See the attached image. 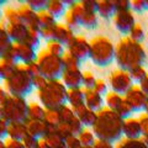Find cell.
Masks as SVG:
<instances>
[{
    "mask_svg": "<svg viewBox=\"0 0 148 148\" xmlns=\"http://www.w3.org/2000/svg\"><path fill=\"white\" fill-rule=\"evenodd\" d=\"M25 68L31 77H36V75H40L41 74V69H40V66H38V63H37V61L25 64Z\"/></svg>",
    "mask_w": 148,
    "mask_h": 148,
    "instance_id": "74e56055",
    "label": "cell"
},
{
    "mask_svg": "<svg viewBox=\"0 0 148 148\" xmlns=\"http://www.w3.org/2000/svg\"><path fill=\"white\" fill-rule=\"evenodd\" d=\"M74 37H75V35H74V30L73 29H71V27L67 26L66 24H61V22H58L57 26H56L54 41L62 43L64 47L67 48V46L72 42Z\"/></svg>",
    "mask_w": 148,
    "mask_h": 148,
    "instance_id": "2e32d148",
    "label": "cell"
},
{
    "mask_svg": "<svg viewBox=\"0 0 148 148\" xmlns=\"http://www.w3.org/2000/svg\"><path fill=\"white\" fill-rule=\"evenodd\" d=\"M0 148H6V146H5V141H4V140H0Z\"/></svg>",
    "mask_w": 148,
    "mask_h": 148,
    "instance_id": "681fc988",
    "label": "cell"
},
{
    "mask_svg": "<svg viewBox=\"0 0 148 148\" xmlns=\"http://www.w3.org/2000/svg\"><path fill=\"white\" fill-rule=\"evenodd\" d=\"M67 10H68V6L66 5L64 0H48L47 11L56 18V20L66 16Z\"/></svg>",
    "mask_w": 148,
    "mask_h": 148,
    "instance_id": "44dd1931",
    "label": "cell"
},
{
    "mask_svg": "<svg viewBox=\"0 0 148 148\" xmlns=\"http://www.w3.org/2000/svg\"><path fill=\"white\" fill-rule=\"evenodd\" d=\"M98 15H100L103 18H111L116 15V5H115V1H98Z\"/></svg>",
    "mask_w": 148,
    "mask_h": 148,
    "instance_id": "cb8c5ba5",
    "label": "cell"
},
{
    "mask_svg": "<svg viewBox=\"0 0 148 148\" xmlns=\"http://www.w3.org/2000/svg\"><path fill=\"white\" fill-rule=\"evenodd\" d=\"M125 100L130 105V108L132 111H140L146 106V95L141 89H138L136 86H132L126 94H125Z\"/></svg>",
    "mask_w": 148,
    "mask_h": 148,
    "instance_id": "4fadbf2b",
    "label": "cell"
},
{
    "mask_svg": "<svg viewBox=\"0 0 148 148\" xmlns=\"http://www.w3.org/2000/svg\"><path fill=\"white\" fill-rule=\"evenodd\" d=\"M27 135V127L26 122H14L9 125V136L8 138L15 141H21L26 137Z\"/></svg>",
    "mask_w": 148,
    "mask_h": 148,
    "instance_id": "603a6c76",
    "label": "cell"
},
{
    "mask_svg": "<svg viewBox=\"0 0 148 148\" xmlns=\"http://www.w3.org/2000/svg\"><path fill=\"white\" fill-rule=\"evenodd\" d=\"M115 148H147L146 143L138 140H122L120 141Z\"/></svg>",
    "mask_w": 148,
    "mask_h": 148,
    "instance_id": "e575fe53",
    "label": "cell"
},
{
    "mask_svg": "<svg viewBox=\"0 0 148 148\" xmlns=\"http://www.w3.org/2000/svg\"><path fill=\"white\" fill-rule=\"evenodd\" d=\"M85 91V106L94 112H99L104 109L105 100L104 96L98 94L95 90H84Z\"/></svg>",
    "mask_w": 148,
    "mask_h": 148,
    "instance_id": "ac0fdd59",
    "label": "cell"
},
{
    "mask_svg": "<svg viewBox=\"0 0 148 148\" xmlns=\"http://www.w3.org/2000/svg\"><path fill=\"white\" fill-rule=\"evenodd\" d=\"M37 148H51L47 142H46L45 138H42V140H40V143H38V147Z\"/></svg>",
    "mask_w": 148,
    "mask_h": 148,
    "instance_id": "bcb514c9",
    "label": "cell"
},
{
    "mask_svg": "<svg viewBox=\"0 0 148 148\" xmlns=\"http://www.w3.org/2000/svg\"><path fill=\"white\" fill-rule=\"evenodd\" d=\"M62 59H63V63H64V67H66V69L80 68V66H82V62L79 61V59H77L73 54L69 53L68 51H66V53L63 54Z\"/></svg>",
    "mask_w": 148,
    "mask_h": 148,
    "instance_id": "836d02e7",
    "label": "cell"
},
{
    "mask_svg": "<svg viewBox=\"0 0 148 148\" xmlns=\"http://www.w3.org/2000/svg\"><path fill=\"white\" fill-rule=\"evenodd\" d=\"M9 98V92L6 91V89L4 88V85L0 84V105H3L5 103V100Z\"/></svg>",
    "mask_w": 148,
    "mask_h": 148,
    "instance_id": "f6af8a7d",
    "label": "cell"
},
{
    "mask_svg": "<svg viewBox=\"0 0 148 148\" xmlns=\"http://www.w3.org/2000/svg\"><path fill=\"white\" fill-rule=\"evenodd\" d=\"M98 25V14L96 12H86L84 11V16H83L82 26L86 30H92Z\"/></svg>",
    "mask_w": 148,
    "mask_h": 148,
    "instance_id": "f1b7e54d",
    "label": "cell"
},
{
    "mask_svg": "<svg viewBox=\"0 0 148 148\" xmlns=\"http://www.w3.org/2000/svg\"><path fill=\"white\" fill-rule=\"evenodd\" d=\"M96 78L94 74L89 71L83 72V89L84 90H94L95 84H96Z\"/></svg>",
    "mask_w": 148,
    "mask_h": 148,
    "instance_id": "d6a6232c",
    "label": "cell"
},
{
    "mask_svg": "<svg viewBox=\"0 0 148 148\" xmlns=\"http://www.w3.org/2000/svg\"><path fill=\"white\" fill-rule=\"evenodd\" d=\"M4 119L9 123L14 122H26L29 120V103L26 98L9 95L3 105Z\"/></svg>",
    "mask_w": 148,
    "mask_h": 148,
    "instance_id": "52a82bcc",
    "label": "cell"
},
{
    "mask_svg": "<svg viewBox=\"0 0 148 148\" xmlns=\"http://www.w3.org/2000/svg\"><path fill=\"white\" fill-rule=\"evenodd\" d=\"M6 4V1H4V0H0V6L1 5H5ZM4 16V11L1 10V8H0V20H1V17Z\"/></svg>",
    "mask_w": 148,
    "mask_h": 148,
    "instance_id": "7dc6e473",
    "label": "cell"
},
{
    "mask_svg": "<svg viewBox=\"0 0 148 148\" xmlns=\"http://www.w3.org/2000/svg\"><path fill=\"white\" fill-rule=\"evenodd\" d=\"M12 48L15 51V54L20 64L35 62L38 56V53L36 52V48L31 47L27 43H12Z\"/></svg>",
    "mask_w": 148,
    "mask_h": 148,
    "instance_id": "7c38bea8",
    "label": "cell"
},
{
    "mask_svg": "<svg viewBox=\"0 0 148 148\" xmlns=\"http://www.w3.org/2000/svg\"><path fill=\"white\" fill-rule=\"evenodd\" d=\"M45 122L51 127H57L61 123V116H59V110H46Z\"/></svg>",
    "mask_w": 148,
    "mask_h": 148,
    "instance_id": "f546056e",
    "label": "cell"
},
{
    "mask_svg": "<svg viewBox=\"0 0 148 148\" xmlns=\"http://www.w3.org/2000/svg\"><path fill=\"white\" fill-rule=\"evenodd\" d=\"M25 3L37 14L47 10V5H48V0H27Z\"/></svg>",
    "mask_w": 148,
    "mask_h": 148,
    "instance_id": "d590c367",
    "label": "cell"
},
{
    "mask_svg": "<svg viewBox=\"0 0 148 148\" xmlns=\"http://www.w3.org/2000/svg\"><path fill=\"white\" fill-rule=\"evenodd\" d=\"M94 90L98 92V94H100L101 96H106V95H108V85H106V83L104 80H101V79L96 80Z\"/></svg>",
    "mask_w": 148,
    "mask_h": 148,
    "instance_id": "60d3db41",
    "label": "cell"
},
{
    "mask_svg": "<svg viewBox=\"0 0 148 148\" xmlns=\"http://www.w3.org/2000/svg\"><path fill=\"white\" fill-rule=\"evenodd\" d=\"M3 11H4V18H5V24L12 25V24H20V22H22L17 8H14V6L8 5V6H5V9H4Z\"/></svg>",
    "mask_w": 148,
    "mask_h": 148,
    "instance_id": "4316f807",
    "label": "cell"
},
{
    "mask_svg": "<svg viewBox=\"0 0 148 148\" xmlns=\"http://www.w3.org/2000/svg\"><path fill=\"white\" fill-rule=\"evenodd\" d=\"M83 148H94V147H83Z\"/></svg>",
    "mask_w": 148,
    "mask_h": 148,
    "instance_id": "816d5d0a",
    "label": "cell"
},
{
    "mask_svg": "<svg viewBox=\"0 0 148 148\" xmlns=\"http://www.w3.org/2000/svg\"><path fill=\"white\" fill-rule=\"evenodd\" d=\"M67 51L83 63L85 59L90 58V42L83 36L75 35L73 41L67 46Z\"/></svg>",
    "mask_w": 148,
    "mask_h": 148,
    "instance_id": "9c48e42d",
    "label": "cell"
},
{
    "mask_svg": "<svg viewBox=\"0 0 148 148\" xmlns=\"http://www.w3.org/2000/svg\"><path fill=\"white\" fill-rule=\"evenodd\" d=\"M5 146L6 148H25L24 143L21 141H15V140H11V138H6Z\"/></svg>",
    "mask_w": 148,
    "mask_h": 148,
    "instance_id": "7bdbcfd3",
    "label": "cell"
},
{
    "mask_svg": "<svg viewBox=\"0 0 148 148\" xmlns=\"http://www.w3.org/2000/svg\"><path fill=\"white\" fill-rule=\"evenodd\" d=\"M0 80H3V74H1V69H0Z\"/></svg>",
    "mask_w": 148,
    "mask_h": 148,
    "instance_id": "f907efd6",
    "label": "cell"
},
{
    "mask_svg": "<svg viewBox=\"0 0 148 148\" xmlns=\"http://www.w3.org/2000/svg\"><path fill=\"white\" fill-rule=\"evenodd\" d=\"M116 47L104 36H98L90 42V59L98 67H108L115 59Z\"/></svg>",
    "mask_w": 148,
    "mask_h": 148,
    "instance_id": "5b68a950",
    "label": "cell"
},
{
    "mask_svg": "<svg viewBox=\"0 0 148 148\" xmlns=\"http://www.w3.org/2000/svg\"><path fill=\"white\" fill-rule=\"evenodd\" d=\"M11 46H12V41L8 34L6 26H5V24L0 22V59L11 48Z\"/></svg>",
    "mask_w": 148,
    "mask_h": 148,
    "instance_id": "d4e9b609",
    "label": "cell"
},
{
    "mask_svg": "<svg viewBox=\"0 0 148 148\" xmlns=\"http://www.w3.org/2000/svg\"><path fill=\"white\" fill-rule=\"evenodd\" d=\"M94 148H115L112 143L106 142V141H101V140H96V142L94 143Z\"/></svg>",
    "mask_w": 148,
    "mask_h": 148,
    "instance_id": "ee69618b",
    "label": "cell"
},
{
    "mask_svg": "<svg viewBox=\"0 0 148 148\" xmlns=\"http://www.w3.org/2000/svg\"><path fill=\"white\" fill-rule=\"evenodd\" d=\"M26 127H27V133L38 138V140H42V138L47 136L51 128L45 121H31V120L26 121Z\"/></svg>",
    "mask_w": 148,
    "mask_h": 148,
    "instance_id": "e0dca14e",
    "label": "cell"
},
{
    "mask_svg": "<svg viewBox=\"0 0 148 148\" xmlns=\"http://www.w3.org/2000/svg\"><path fill=\"white\" fill-rule=\"evenodd\" d=\"M3 85L9 92V95L20 96V98H26L35 89L32 77L26 71L25 64H17L11 75L4 80Z\"/></svg>",
    "mask_w": 148,
    "mask_h": 148,
    "instance_id": "277c9868",
    "label": "cell"
},
{
    "mask_svg": "<svg viewBox=\"0 0 148 148\" xmlns=\"http://www.w3.org/2000/svg\"><path fill=\"white\" fill-rule=\"evenodd\" d=\"M83 16H84V9L80 1H75L68 8L67 14L64 16V24L69 26L71 29H77V27L82 26Z\"/></svg>",
    "mask_w": 148,
    "mask_h": 148,
    "instance_id": "30bf717a",
    "label": "cell"
},
{
    "mask_svg": "<svg viewBox=\"0 0 148 148\" xmlns=\"http://www.w3.org/2000/svg\"><path fill=\"white\" fill-rule=\"evenodd\" d=\"M109 82L110 85L112 88V91L116 94H126V92L132 88V79L130 73L122 69L115 71L110 74L109 77Z\"/></svg>",
    "mask_w": 148,
    "mask_h": 148,
    "instance_id": "ba28073f",
    "label": "cell"
},
{
    "mask_svg": "<svg viewBox=\"0 0 148 148\" xmlns=\"http://www.w3.org/2000/svg\"><path fill=\"white\" fill-rule=\"evenodd\" d=\"M6 30L8 34L10 36V38L12 41V43H25L27 37L30 35V31L27 29V26L24 24V22H20V24H12V25H8Z\"/></svg>",
    "mask_w": 148,
    "mask_h": 148,
    "instance_id": "9a60e30c",
    "label": "cell"
},
{
    "mask_svg": "<svg viewBox=\"0 0 148 148\" xmlns=\"http://www.w3.org/2000/svg\"><path fill=\"white\" fill-rule=\"evenodd\" d=\"M78 138H79V141L83 145V147H92L94 143L96 142V137L94 135V132L85 128V127L83 128V131L78 135Z\"/></svg>",
    "mask_w": 148,
    "mask_h": 148,
    "instance_id": "83f0119b",
    "label": "cell"
},
{
    "mask_svg": "<svg viewBox=\"0 0 148 148\" xmlns=\"http://www.w3.org/2000/svg\"><path fill=\"white\" fill-rule=\"evenodd\" d=\"M73 111H74V114H75V116L80 120V122L83 123L84 127H92L94 126L96 117H98V112L91 111L90 109H88L85 105L74 109Z\"/></svg>",
    "mask_w": 148,
    "mask_h": 148,
    "instance_id": "d6986e66",
    "label": "cell"
},
{
    "mask_svg": "<svg viewBox=\"0 0 148 148\" xmlns=\"http://www.w3.org/2000/svg\"><path fill=\"white\" fill-rule=\"evenodd\" d=\"M4 119V111H3V106L0 105V120Z\"/></svg>",
    "mask_w": 148,
    "mask_h": 148,
    "instance_id": "c3c4849f",
    "label": "cell"
},
{
    "mask_svg": "<svg viewBox=\"0 0 148 148\" xmlns=\"http://www.w3.org/2000/svg\"><path fill=\"white\" fill-rule=\"evenodd\" d=\"M45 49L47 51V52H49L51 54L58 56V57H63V54L66 53V51H67V48L64 47L62 43L57 42V41H51V42H47Z\"/></svg>",
    "mask_w": 148,
    "mask_h": 148,
    "instance_id": "4dcf8cb0",
    "label": "cell"
},
{
    "mask_svg": "<svg viewBox=\"0 0 148 148\" xmlns=\"http://www.w3.org/2000/svg\"><path fill=\"white\" fill-rule=\"evenodd\" d=\"M145 58V51L141 45L132 41L131 38L121 40L116 46V59L117 64L122 71L131 72L132 69L141 67V63Z\"/></svg>",
    "mask_w": 148,
    "mask_h": 148,
    "instance_id": "7a4b0ae2",
    "label": "cell"
},
{
    "mask_svg": "<svg viewBox=\"0 0 148 148\" xmlns=\"http://www.w3.org/2000/svg\"><path fill=\"white\" fill-rule=\"evenodd\" d=\"M37 63L40 66L41 74L48 80H61L66 67H64L62 57L51 54L46 49L38 52L37 56Z\"/></svg>",
    "mask_w": 148,
    "mask_h": 148,
    "instance_id": "8992f818",
    "label": "cell"
},
{
    "mask_svg": "<svg viewBox=\"0 0 148 148\" xmlns=\"http://www.w3.org/2000/svg\"><path fill=\"white\" fill-rule=\"evenodd\" d=\"M38 15V21H40V25L41 27H49V26H53L57 24V20L51 15V14L47 11V10H45V11H41L37 14Z\"/></svg>",
    "mask_w": 148,
    "mask_h": 148,
    "instance_id": "1f68e13d",
    "label": "cell"
},
{
    "mask_svg": "<svg viewBox=\"0 0 148 148\" xmlns=\"http://www.w3.org/2000/svg\"><path fill=\"white\" fill-rule=\"evenodd\" d=\"M48 79H46V78L42 75V74H40V75H36V77H32V83H34V88L36 90H40L42 89V88L47 84Z\"/></svg>",
    "mask_w": 148,
    "mask_h": 148,
    "instance_id": "ab89813d",
    "label": "cell"
},
{
    "mask_svg": "<svg viewBox=\"0 0 148 148\" xmlns=\"http://www.w3.org/2000/svg\"><path fill=\"white\" fill-rule=\"evenodd\" d=\"M68 105L73 110L85 105V91L83 88L68 90Z\"/></svg>",
    "mask_w": 148,
    "mask_h": 148,
    "instance_id": "7402d4cb",
    "label": "cell"
},
{
    "mask_svg": "<svg viewBox=\"0 0 148 148\" xmlns=\"http://www.w3.org/2000/svg\"><path fill=\"white\" fill-rule=\"evenodd\" d=\"M9 123L5 119L0 120V140L5 141L9 136Z\"/></svg>",
    "mask_w": 148,
    "mask_h": 148,
    "instance_id": "b9f144b4",
    "label": "cell"
},
{
    "mask_svg": "<svg viewBox=\"0 0 148 148\" xmlns=\"http://www.w3.org/2000/svg\"><path fill=\"white\" fill-rule=\"evenodd\" d=\"M37 98L46 110H58L68 105V89L62 80H48L42 89L37 90Z\"/></svg>",
    "mask_w": 148,
    "mask_h": 148,
    "instance_id": "3957f363",
    "label": "cell"
},
{
    "mask_svg": "<svg viewBox=\"0 0 148 148\" xmlns=\"http://www.w3.org/2000/svg\"><path fill=\"white\" fill-rule=\"evenodd\" d=\"M96 140L114 143L123 135V119L115 111L104 108L98 112V117L92 126Z\"/></svg>",
    "mask_w": 148,
    "mask_h": 148,
    "instance_id": "6da1fadb",
    "label": "cell"
},
{
    "mask_svg": "<svg viewBox=\"0 0 148 148\" xmlns=\"http://www.w3.org/2000/svg\"><path fill=\"white\" fill-rule=\"evenodd\" d=\"M61 80L68 90L80 89L83 88V72L80 71V68L66 69Z\"/></svg>",
    "mask_w": 148,
    "mask_h": 148,
    "instance_id": "8fae6325",
    "label": "cell"
},
{
    "mask_svg": "<svg viewBox=\"0 0 148 148\" xmlns=\"http://www.w3.org/2000/svg\"><path fill=\"white\" fill-rule=\"evenodd\" d=\"M22 143H24L25 148H37L38 147V143H40V140L38 138H36L34 136H31L27 133L26 137L22 140Z\"/></svg>",
    "mask_w": 148,
    "mask_h": 148,
    "instance_id": "8d00e7d4",
    "label": "cell"
},
{
    "mask_svg": "<svg viewBox=\"0 0 148 148\" xmlns=\"http://www.w3.org/2000/svg\"><path fill=\"white\" fill-rule=\"evenodd\" d=\"M46 109L40 103H29V120L31 121H45Z\"/></svg>",
    "mask_w": 148,
    "mask_h": 148,
    "instance_id": "484cf974",
    "label": "cell"
},
{
    "mask_svg": "<svg viewBox=\"0 0 148 148\" xmlns=\"http://www.w3.org/2000/svg\"><path fill=\"white\" fill-rule=\"evenodd\" d=\"M114 24L115 27L121 32V34H130L131 30L135 26V18L131 11H117L116 15L114 16Z\"/></svg>",
    "mask_w": 148,
    "mask_h": 148,
    "instance_id": "5bb4252c",
    "label": "cell"
},
{
    "mask_svg": "<svg viewBox=\"0 0 148 148\" xmlns=\"http://www.w3.org/2000/svg\"><path fill=\"white\" fill-rule=\"evenodd\" d=\"M142 133V126L138 120L126 119L123 120V135L127 140H137Z\"/></svg>",
    "mask_w": 148,
    "mask_h": 148,
    "instance_id": "ffe728a7",
    "label": "cell"
},
{
    "mask_svg": "<svg viewBox=\"0 0 148 148\" xmlns=\"http://www.w3.org/2000/svg\"><path fill=\"white\" fill-rule=\"evenodd\" d=\"M66 148H83L78 136H69L66 138Z\"/></svg>",
    "mask_w": 148,
    "mask_h": 148,
    "instance_id": "f35d334b",
    "label": "cell"
}]
</instances>
